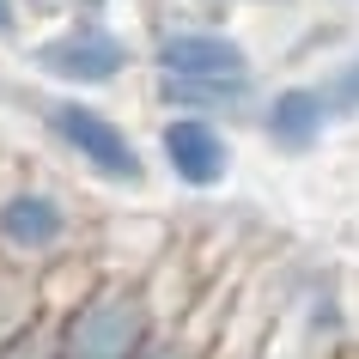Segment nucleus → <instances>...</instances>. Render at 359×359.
Returning a JSON list of instances; mask_svg holds the SVG:
<instances>
[{"instance_id": "f257e3e1", "label": "nucleus", "mask_w": 359, "mask_h": 359, "mask_svg": "<svg viewBox=\"0 0 359 359\" xmlns=\"http://www.w3.org/2000/svg\"><path fill=\"white\" fill-rule=\"evenodd\" d=\"M158 335V304L147 280L97 274L67 311H55V347L61 359H134Z\"/></svg>"}, {"instance_id": "f03ea898", "label": "nucleus", "mask_w": 359, "mask_h": 359, "mask_svg": "<svg viewBox=\"0 0 359 359\" xmlns=\"http://www.w3.org/2000/svg\"><path fill=\"white\" fill-rule=\"evenodd\" d=\"M43 122H49V134H55V147L74 152L92 177L122 183V189H140V183H147V158H140V147H134V134L122 128L116 116H104L97 104L55 97V104L43 110Z\"/></svg>"}, {"instance_id": "7ed1b4c3", "label": "nucleus", "mask_w": 359, "mask_h": 359, "mask_svg": "<svg viewBox=\"0 0 359 359\" xmlns=\"http://www.w3.org/2000/svg\"><path fill=\"white\" fill-rule=\"evenodd\" d=\"M152 67L158 79H177V86H213V92L250 97V55L244 43L213 31V25H177L152 43Z\"/></svg>"}, {"instance_id": "20e7f679", "label": "nucleus", "mask_w": 359, "mask_h": 359, "mask_svg": "<svg viewBox=\"0 0 359 359\" xmlns=\"http://www.w3.org/2000/svg\"><path fill=\"white\" fill-rule=\"evenodd\" d=\"M31 61H37V74L61 79V86H74V92H92V86H116V79L128 74V37L122 31H110V25L97 19H74L61 25L55 37H43L37 49H31Z\"/></svg>"}, {"instance_id": "39448f33", "label": "nucleus", "mask_w": 359, "mask_h": 359, "mask_svg": "<svg viewBox=\"0 0 359 359\" xmlns=\"http://www.w3.org/2000/svg\"><path fill=\"white\" fill-rule=\"evenodd\" d=\"M74 238V213L55 189H6L0 195V262L43 268Z\"/></svg>"}, {"instance_id": "423d86ee", "label": "nucleus", "mask_w": 359, "mask_h": 359, "mask_svg": "<svg viewBox=\"0 0 359 359\" xmlns=\"http://www.w3.org/2000/svg\"><path fill=\"white\" fill-rule=\"evenodd\" d=\"M158 152H165V170L183 189H219L231 177V140L201 110H170L165 128H158Z\"/></svg>"}, {"instance_id": "0eeeda50", "label": "nucleus", "mask_w": 359, "mask_h": 359, "mask_svg": "<svg viewBox=\"0 0 359 359\" xmlns=\"http://www.w3.org/2000/svg\"><path fill=\"white\" fill-rule=\"evenodd\" d=\"M323 128H329V104H323L317 86H280L262 110V134L280 152H311L323 140Z\"/></svg>"}, {"instance_id": "6e6552de", "label": "nucleus", "mask_w": 359, "mask_h": 359, "mask_svg": "<svg viewBox=\"0 0 359 359\" xmlns=\"http://www.w3.org/2000/svg\"><path fill=\"white\" fill-rule=\"evenodd\" d=\"M317 92H323V104H329V116H353V110H359V55L341 61Z\"/></svg>"}, {"instance_id": "1a4fd4ad", "label": "nucleus", "mask_w": 359, "mask_h": 359, "mask_svg": "<svg viewBox=\"0 0 359 359\" xmlns=\"http://www.w3.org/2000/svg\"><path fill=\"white\" fill-rule=\"evenodd\" d=\"M134 359H195V353H189V347H177V341H165V335H152Z\"/></svg>"}, {"instance_id": "9d476101", "label": "nucleus", "mask_w": 359, "mask_h": 359, "mask_svg": "<svg viewBox=\"0 0 359 359\" xmlns=\"http://www.w3.org/2000/svg\"><path fill=\"white\" fill-rule=\"evenodd\" d=\"M13 25H19V13H13V0H0V37H13Z\"/></svg>"}, {"instance_id": "9b49d317", "label": "nucleus", "mask_w": 359, "mask_h": 359, "mask_svg": "<svg viewBox=\"0 0 359 359\" xmlns=\"http://www.w3.org/2000/svg\"><path fill=\"white\" fill-rule=\"evenodd\" d=\"M0 292H6V262H0Z\"/></svg>"}]
</instances>
